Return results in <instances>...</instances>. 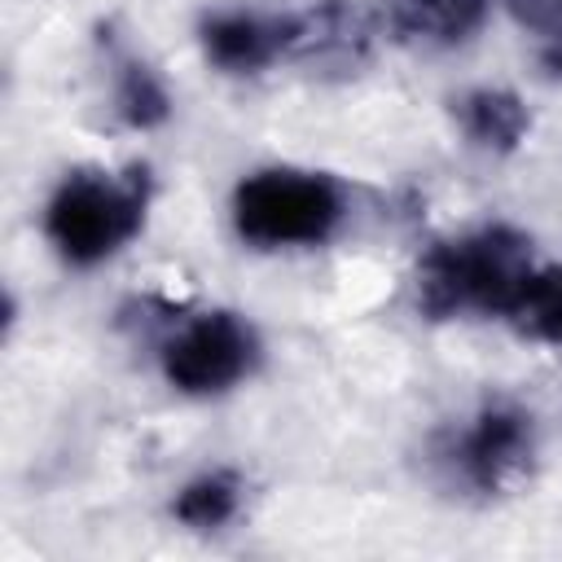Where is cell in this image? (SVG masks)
I'll return each instance as SVG.
<instances>
[{
	"label": "cell",
	"instance_id": "cell-12",
	"mask_svg": "<svg viewBox=\"0 0 562 562\" xmlns=\"http://www.w3.org/2000/svg\"><path fill=\"white\" fill-rule=\"evenodd\" d=\"M505 321L536 342H562V268H536Z\"/></svg>",
	"mask_w": 562,
	"mask_h": 562
},
{
	"label": "cell",
	"instance_id": "cell-1",
	"mask_svg": "<svg viewBox=\"0 0 562 562\" xmlns=\"http://www.w3.org/2000/svg\"><path fill=\"white\" fill-rule=\"evenodd\" d=\"M531 241L509 224H483L474 233L435 241L417 263V307L430 321L461 312L509 316L522 285L531 281Z\"/></svg>",
	"mask_w": 562,
	"mask_h": 562
},
{
	"label": "cell",
	"instance_id": "cell-8",
	"mask_svg": "<svg viewBox=\"0 0 562 562\" xmlns=\"http://www.w3.org/2000/svg\"><path fill=\"white\" fill-rule=\"evenodd\" d=\"M492 0H386V26L404 44H426V48H448L470 40Z\"/></svg>",
	"mask_w": 562,
	"mask_h": 562
},
{
	"label": "cell",
	"instance_id": "cell-5",
	"mask_svg": "<svg viewBox=\"0 0 562 562\" xmlns=\"http://www.w3.org/2000/svg\"><path fill=\"white\" fill-rule=\"evenodd\" d=\"M162 378L184 395L233 391L259 364V338L237 312H202L162 342Z\"/></svg>",
	"mask_w": 562,
	"mask_h": 562
},
{
	"label": "cell",
	"instance_id": "cell-3",
	"mask_svg": "<svg viewBox=\"0 0 562 562\" xmlns=\"http://www.w3.org/2000/svg\"><path fill=\"white\" fill-rule=\"evenodd\" d=\"M347 198L325 171L263 167L233 189V228L255 250L321 246L338 233Z\"/></svg>",
	"mask_w": 562,
	"mask_h": 562
},
{
	"label": "cell",
	"instance_id": "cell-11",
	"mask_svg": "<svg viewBox=\"0 0 562 562\" xmlns=\"http://www.w3.org/2000/svg\"><path fill=\"white\" fill-rule=\"evenodd\" d=\"M114 110L127 127L136 132H149L158 123L171 119V97L162 88V79L136 61V57H119V70H114Z\"/></svg>",
	"mask_w": 562,
	"mask_h": 562
},
{
	"label": "cell",
	"instance_id": "cell-13",
	"mask_svg": "<svg viewBox=\"0 0 562 562\" xmlns=\"http://www.w3.org/2000/svg\"><path fill=\"white\" fill-rule=\"evenodd\" d=\"M505 4H509L514 22L527 26L540 44L562 35V0H505Z\"/></svg>",
	"mask_w": 562,
	"mask_h": 562
},
{
	"label": "cell",
	"instance_id": "cell-2",
	"mask_svg": "<svg viewBox=\"0 0 562 562\" xmlns=\"http://www.w3.org/2000/svg\"><path fill=\"white\" fill-rule=\"evenodd\" d=\"M145 211H149L145 167H132L123 176L70 171L44 206V237L70 268H97L145 228Z\"/></svg>",
	"mask_w": 562,
	"mask_h": 562
},
{
	"label": "cell",
	"instance_id": "cell-7",
	"mask_svg": "<svg viewBox=\"0 0 562 562\" xmlns=\"http://www.w3.org/2000/svg\"><path fill=\"white\" fill-rule=\"evenodd\" d=\"M373 48V13L356 0H321L316 9L299 13V44L294 61L321 70H356Z\"/></svg>",
	"mask_w": 562,
	"mask_h": 562
},
{
	"label": "cell",
	"instance_id": "cell-10",
	"mask_svg": "<svg viewBox=\"0 0 562 562\" xmlns=\"http://www.w3.org/2000/svg\"><path fill=\"white\" fill-rule=\"evenodd\" d=\"M237 509H241V474L237 470H206V474L189 479L171 501L176 522H184L193 531H215Z\"/></svg>",
	"mask_w": 562,
	"mask_h": 562
},
{
	"label": "cell",
	"instance_id": "cell-9",
	"mask_svg": "<svg viewBox=\"0 0 562 562\" xmlns=\"http://www.w3.org/2000/svg\"><path fill=\"white\" fill-rule=\"evenodd\" d=\"M452 114H457V127L465 132V140L487 154H514L531 127L522 97L509 88H470L465 97L452 101Z\"/></svg>",
	"mask_w": 562,
	"mask_h": 562
},
{
	"label": "cell",
	"instance_id": "cell-6",
	"mask_svg": "<svg viewBox=\"0 0 562 562\" xmlns=\"http://www.w3.org/2000/svg\"><path fill=\"white\" fill-rule=\"evenodd\" d=\"M202 53L224 75H259L299 44V13H211L198 31Z\"/></svg>",
	"mask_w": 562,
	"mask_h": 562
},
{
	"label": "cell",
	"instance_id": "cell-4",
	"mask_svg": "<svg viewBox=\"0 0 562 562\" xmlns=\"http://www.w3.org/2000/svg\"><path fill=\"white\" fill-rule=\"evenodd\" d=\"M536 452V422L514 400L479 404L465 426H452L435 439V465L448 474L452 487L474 496H496L514 487Z\"/></svg>",
	"mask_w": 562,
	"mask_h": 562
}]
</instances>
